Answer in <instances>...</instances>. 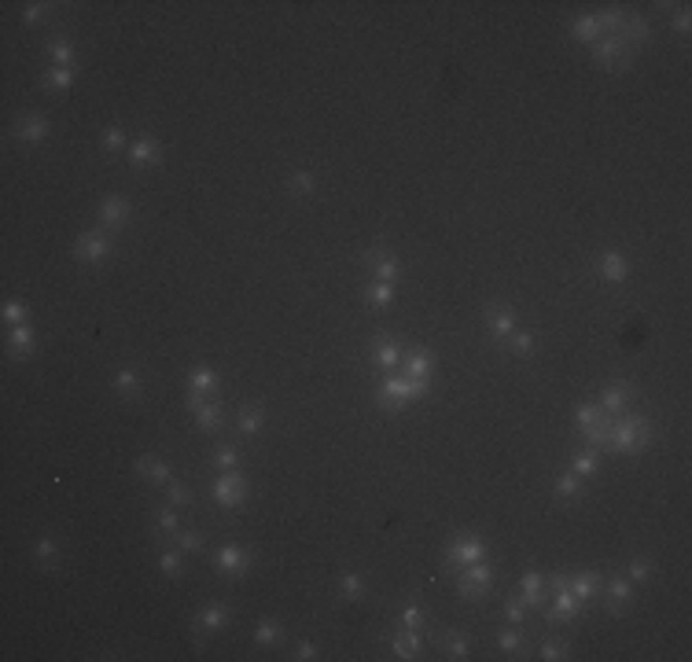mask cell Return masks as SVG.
<instances>
[{
	"label": "cell",
	"instance_id": "cell-4",
	"mask_svg": "<svg viewBox=\"0 0 692 662\" xmlns=\"http://www.w3.org/2000/svg\"><path fill=\"white\" fill-rule=\"evenodd\" d=\"M486 556V544L475 541V537H453L450 548H445V567L450 570H461L468 563H479Z\"/></svg>",
	"mask_w": 692,
	"mask_h": 662
},
{
	"label": "cell",
	"instance_id": "cell-57",
	"mask_svg": "<svg viewBox=\"0 0 692 662\" xmlns=\"http://www.w3.org/2000/svg\"><path fill=\"white\" fill-rule=\"evenodd\" d=\"M674 30H678V34H689V12H681V15L674 19Z\"/></svg>",
	"mask_w": 692,
	"mask_h": 662
},
{
	"label": "cell",
	"instance_id": "cell-15",
	"mask_svg": "<svg viewBox=\"0 0 692 662\" xmlns=\"http://www.w3.org/2000/svg\"><path fill=\"white\" fill-rule=\"evenodd\" d=\"M486 324L497 339H508L516 331V317H512V309H486Z\"/></svg>",
	"mask_w": 692,
	"mask_h": 662
},
{
	"label": "cell",
	"instance_id": "cell-50",
	"mask_svg": "<svg viewBox=\"0 0 692 662\" xmlns=\"http://www.w3.org/2000/svg\"><path fill=\"white\" fill-rule=\"evenodd\" d=\"M541 659H549V662L567 659V648H563V644H545V648H541Z\"/></svg>",
	"mask_w": 692,
	"mask_h": 662
},
{
	"label": "cell",
	"instance_id": "cell-22",
	"mask_svg": "<svg viewBox=\"0 0 692 662\" xmlns=\"http://www.w3.org/2000/svg\"><path fill=\"white\" fill-rule=\"evenodd\" d=\"M600 276H604V280H611V284H622L626 280V261L615 250H608L600 258Z\"/></svg>",
	"mask_w": 692,
	"mask_h": 662
},
{
	"label": "cell",
	"instance_id": "cell-51",
	"mask_svg": "<svg viewBox=\"0 0 692 662\" xmlns=\"http://www.w3.org/2000/svg\"><path fill=\"white\" fill-rule=\"evenodd\" d=\"M519 644H523V637H519L516 629H508V633H501V651H516Z\"/></svg>",
	"mask_w": 692,
	"mask_h": 662
},
{
	"label": "cell",
	"instance_id": "cell-13",
	"mask_svg": "<svg viewBox=\"0 0 692 662\" xmlns=\"http://www.w3.org/2000/svg\"><path fill=\"white\" fill-rule=\"evenodd\" d=\"M615 37H619L622 45L633 52L637 45H648V23H644V19H626V23H622V30H619Z\"/></svg>",
	"mask_w": 692,
	"mask_h": 662
},
{
	"label": "cell",
	"instance_id": "cell-21",
	"mask_svg": "<svg viewBox=\"0 0 692 662\" xmlns=\"http://www.w3.org/2000/svg\"><path fill=\"white\" fill-rule=\"evenodd\" d=\"M567 585H571V592L578 596V600L585 604L593 592H597V585H600V574L597 570H589V574H578V578H567Z\"/></svg>",
	"mask_w": 692,
	"mask_h": 662
},
{
	"label": "cell",
	"instance_id": "cell-33",
	"mask_svg": "<svg viewBox=\"0 0 692 662\" xmlns=\"http://www.w3.org/2000/svg\"><path fill=\"white\" fill-rule=\"evenodd\" d=\"M48 56H52V63H56V67H70L74 48L67 45V41H52V45H48Z\"/></svg>",
	"mask_w": 692,
	"mask_h": 662
},
{
	"label": "cell",
	"instance_id": "cell-55",
	"mask_svg": "<svg viewBox=\"0 0 692 662\" xmlns=\"http://www.w3.org/2000/svg\"><path fill=\"white\" fill-rule=\"evenodd\" d=\"M23 19H26V23H41V19H45V4H30L26 12H23Z\"/></svg>",
	"mask_w": 692,
	"mask_h": 662
},
{
	"label": "cell",
	"instance_id": "cell-14",
	"mask_svg": "<svg viewBox=\"0 0 692 662\" xmlns=\"http://www.w3.org/2000/svg\"><path fill=\"white\" fill-rule=\"evenodd\" d=\"M129 162L133 166H155V162H162V147H158L155 140H136V144H129Z\"/></svg>",
	"mask_w": 692,
	"mask_h": 662
},
{
	"label": "cell",
	"instance_id": "cell-10",
	"mask_svg": "<svg viewBox=\"0 0 692 662\" xmlns=\"http://www.w3.org/2000/svg\"><path fill=\"white\" fill-rule=\"evenodd\" d=\"M74 254H78L81 261H100V258H107V254H111V236H107L103 228H100V232H89V236L78 239Z\"/></svg>",
	"mask_w": 692,
	"mask_h": 662
},
{
	"label": "cell",
	"instance_id": "cell-44",
	"mask_svg": "<svg viewBox=\"0 0 692 662\" xmlns=\"http://www.w3.org/2000/svg\"><path fill=\"white\" fill-rule=\"evenodd\" d=\"M420 622H423L420 607H406V611H401V629H420Z\"/></svg>",
	"mask_w": 692,
	"mask_h": 662
},
{
	"label": "cell",
	"instance_id": "cell-43",
	"mask_svg": "<svg viewBox=\"0 0 692 662\" xmlns=\"http://www.w3.org/2000/svg\"><path fill=\"white\" fill-rule=\"evenodd\" d=\"M508 343H512L516 354H530V346H534V335H530V331H512V335H508Z\"/></svg>",
	"mask_w": 692,
	"mask_h": 662
},
{
	"label": "cell",
	"instance_id": "cell-5",
	"mask_svg": "<svg viewBox=\"0 0 692 662\" xmlns=\"http://www.w3.org/2000/svg\"><path fill=\"white\" fill-rule=\"evenodd\" d=\"M490 581H494V570H490L486 563L479 559V563H468V567H464L461 581H457V589H461V596H468V600H479V596H486Z\"/></svg>",
	"mask_w": 692,
	"mask_h": 662
},
{
	"label": "cell",
	"instance_id": "cell-54",
	"mask_svg": "<svg viewBox=\"0 0 692 662\" xmlns=\"http://www.w3.org/2000/svg\"><path fill=\"white\" fill-rule=\"evenodd\" d=\"M508 622H523V600H508Z\"/></svg>",
	"mask_w": 692,
	"mask_h": 662
},
{
	"label": "cell",
	"instance_id": "cell-7",
	"mask_svg": "<svg viewBox=\"0 0 692 662\" xmlns=\"http://www.w3.org/2000/svg\"><path fill=\"white\" fill-rule=\"evenodd\" d=\"M593 56H597V63H604L608 70H626L633 59V52L622 45L619 37H600L597 45H593Z\"/></svg>",
	"mask_w": 692,
	"mask_h": 662
},
{
	"label": "cell",
	"instance_id": "cell-11",
	"mask_svg": "<svg viewBox=\"0 0 692 662\" xmlns=\"http://www.w3.org/2000/svg\"><path fill=\"white\" fill-rule=\"evenodd\" d=\"M125 221H129V202H125V199L114 195V199H103L100 202V225L103 228L114 232V228H122Z\"/></svg>",
	"mask_w": 692,
	"mask_h": 662
},
{
	"label": "cell",
	"instance_id": "cell-46",
	"mask_svg": "<svg viewBox=\"0 0 692 662\" xmlns=\"http://www.w3.org/2000/svg\"><path fill=\"white\" fill-rule=\"evenodd\" d=\"M100 144H103V147H107V151H118V147L125 144V136H122L118 129H107V133H103V136H100Z\"/></svg>",
	"mask_w": 692,
	"mask_h": 662
},
{
	"label": "cell",
	"instance_id": "cell-6",
	"mask_svg": "<svg viewBox=\"0 0 692 662\" xmlns=\"http://www.w3.org/2000/svg\"><path fill=\"white\" fill-rule=\"evenodd\" d=\"M214 500L221 508H240L243 500H247V478L236 475V471H225L214 482Z\"/></svg>",
	"mask_w": 692,
	"mask_h": 662
},
{
	"label": "cell",
	"instance_id": "cell-1",
	"mask_svg": "<svg viewBox=\"0 0 692 662\" xmlns=\"http://www.w3.org/2000/svg\"><path fill=\"white\" fill-rule=\"evenodd\" d=\"M648 445V420L644 416H622V420L611 423V445L608 449L619 453H637Z\"/></svg>",
	"mask_w": 692,
	"mask_h": 662
},
{
	"label": "cell",
	"instance_id": "cell-52",
	"mask_svg": "<svg viewBox=\"0 0 692 662\" xmlns=\"http://www.w3.org/2000/svg\"><path fill=\"white\" fill-rule=\"evenodd\" d=\"M188 497H191L188 486H177V482L169 486V504H188Z\"/></svg>",
	"mask_w": 692,
	"mask_h": 662
},
{
	"label": "cell",
	"instance_id": "cell-40",
	"mask_svg": "<svg viewBox=\"0 0 692 662\" xmlns=\"http://www.w3.org/2000/svg\"><path fill=\"white\" fill-rule=\"evenodd\" d=\"M287 191H295V195H310L313 191V173H295L291 180H287Z\"/></svg>",
	"mask_w": 692,
	"mask_h": 662
},
{
	"label": "cell",
	"instance_id": "cell-2",
	"mask_svg": "<svg viewBox=\"0 0 692 662\" xmlns=\"http://www.w3.org/2000/svg\"><path fill=\"white\" fill-rule=\"evenodd\" d=\"M428 394V383H420V379H409V376H390L387 383L379 387V405L383 409H401L406 401H417V398H423Z\"/></svg>",
	"mask_w": 692,
	"mask_h": 662
},
{
	"label": "cell",
	"instance_id": "cell-48",
	"mask_svg": "<svg viewBox=\"0 0 692 662\" xmlns=\"http://www.w3.org/2000/svg\"><path fill=\"white\" fill-rule=\"evenodd\" d=\"M648 574H652V563H648V559H633V563H630V578H633V581H644Z\"/></svg>",
	"mask_w": 692,
	"mask_h": 662
},
{
	"label": "cell",
	"instance_id": "cell-41",
	"mask_svg": "<svg viewBox=\"0 0 692 662\" xmlns=\"http://www.w3.org/2000/svg\"><path fill=\"white\" fill-rule=\"evenodd\" d=\"M56 556H59L56 541H52V537H41V541H37V559L48 567V563H56Z\"/></svg>",
	"mask_w": 692,
	"mask_h": 662
},
{
	"label": "cell",
	"instance_id": "cell-20",
	"mask_svg": "<svg viewBox=\"0 0 692 662\" xmlns=\"http://www.w3.org/2000/svg\"><path fill=\"white\" fill-rule=\"evenodd\" d=\"M626 394H630L626 383H611V387L604 390V398H600V409L608 412V416H619V409L626 405Z\"/></svg>",
	"mask_w": 692,
	"mask_h": 662
},
{
	"label": "cell",
	"instance_id": "cell-32",
	"mask_svg": "<svg viewBox=\"0 0 692 662\" xmlns=\"http://www.w3.org/2000/svg\"><path fill=\"white\" fill-rule=\"evenodd\" d=\"M70 81H74V70H70V67H52V70L45 74V85H48V89H67Z\"/></svg>",
	"mask_w": 692,
	"mask_h": 662
},
{
	"label": "cell",
	"instance_id": "cell-34",
	"mask_svg": "<svg viewBox=\"0 0 692 662\" xmlns=\"http://www.w3.org/2000/svg\"><path fill=\"white\" fill-rule=\"evenodd\" d=\"M361 578L357 574H343V581H339V592H343V600H361Z\"/></svg>",
	"mask_w": 692,
	"mask_h": 662
},
{
	"label": "cell",
	"instance_id": "cell-27",
	"mask_svg": "<svg viewBox=\"0 0 692 662\" xmlns=\"http://www.w3.org/2000/svg\"><path fill=\"white\" fill-rule=\"evenodd\" d=\"M608 604H611V611H622V607L630 604V581L615 578V581L608 585Z\"/></svg>",
	"mask_w": 692,
	"mask_h": 662
},
{
	"label": "cell",
	"instance_id": "cell-37",
	"mask_svg": "<svg viewBox=\"0 0 692 662\" xmlns=\"http://www.w3.org/2000/svg\"><path fill=\"white\" fill-rule=\"evenodd\" d=\"M203 530H185V533H180V537H177V544H180V552H199V548H203Z\"/></svg>",
	"mask_w": 692,
	"mask_h": 662
},
{
	"label": "cell",
	"instance_id": "cell-56",
	"mask_svg": "<svg viewBox=\"0 0 692 662\" xmlns=\"http://www.w3.org/2000/svg\"><path fill=\"white\" fill-rule=\"evenodd\" d=\"M317 655V648L310 644V640H302V644H299V655H295V659H313Z\"/></svg>",
	"mask_w": 692,
	"mask_h": 662
},
{
	"label": "cell",
	"instance_id": "cell-35",
	"mask_svg": "<svg viewBox=\"0 0 692 662\" xmlns=\"http://www.w3.org/2000/svg\"><path fill=\"white\" fill-rule=\"evenodd\" d=\"M401 361V350L394 346V343H383L379 350H376V365H383V368H394Z\"/></svg>",
	"mask_w": 692,
	"mask_h": 662
},
{
	"label": "cell",
	"instance_id": "cell-38",
	"mask_svg": "<svg viewBox=\"0 0 692 662\" xmlns=\"http://www.w3.org/2000/svg\"><path fill=\"white\" fill-rule=\"evenodd\" d=\"M158 567H162L166 578H180V574H185V567H180V556H177V552H162Z\"/></svg>",
	"mask_w": 692,
	"mask_h": 662
},
{
	"label": "cell",
	"instance_id": "cell-36",
	"mask_svg": "<svg viewBox=\"0 0 692 662\" xmlns=\"http://www.w3.org/2000/svg\"><path fill=\"white\" fill-rule=\"evenodd\" d=\"M593 471H597V453H578V456H574V475H578V478H585V475H593Z\"/></svg>",
	"mask_w": 692,
	"mask_h": 662
},
{
	"label": "cell",
	"instance_id": "cell-53",
	"mask_svg": "<svg viewBox=\"0 0 692 662\" xmlns=\"http://www.w3.org/2000/svg\"><path fill=\"white\" fill-rule=\"evenodd\" d=\"M158 530H169V533L177 530V515H174V511H158Z\"/></svg>",
	"mask_w": 692,
	"mask_h": 662
},
{
	"label": "cell",
	"instance_id": "cell-30",
	"mask_svg": "<svg viewBox=\"0 0 692 662\" xmlns=\"http://www.w3.org/2000/svg\"><path fill=\"white\" fill-rule=\"evenodd\" d=\"M365 298H368V306H390L394 287H390V284H383V280H376V284H368V287H365Z\"/></svg>",
	"mask_w": 692,
	"mask_h": 662
},
{
	"label": "cell",
	"instance_id": "cell-3",
	"mask_svg": "<svg viewBox=\"0 0 692 662\" xmlns=\"http://www.w3.org/2000/svg\"><path fill=\"white\" fill-rule=\"evenodd\" d=\"M552 592H556V596H552V607H549L552 622H567V618H574V615L582 611V600L571 592L567 574H556V578H552Z\"/></svg>",
	"mask_w": 692,
	"mask_h": 662
},
{
	"label": "cell",
	"instance_id": "cell-26",
	"mask_svg": "<svg viewBox=\"0 0 692 662\" xmlns=\"http://www.w3.org/2000/svg\"><path fill=\"white\" fill-rule=\"evenodd\" d=\"M218 387V376L214 372H207V368H196L188 376V394H207V390H214Z\"/></svg>",
	"mask_w": 692,
	"mask_h": 662
},
{
	"label": "cell",
	"instance_id": "cell-23",
	"mask_svg": "<svg viewBox=\"0 0 692 662\" xmlns=\"http://www.w3.org/2000/svg\"><path fill=\"white\" fill-rule=\"evenodd\" d=\"M136 475L151 478V482H166V478H169V464L155 460V456H144V460H136Z\"/></svg>",
	"mask_w": 692,
	"mask_h": 662
},
{
	"label": "cell",
	"instance_id": "cell-25",
	"mask_svg": "<svg viewBox=\"0 0 692 662\" xmlns=\"http://www.w3.org/2000/svg\"><path fill=\"white\" fill-rule=\"evenodd\" d=\"M417 651H420V637H417V629H406V633L394 640V655H398V659H417Z\"/></svg>",
	"mask_w": 692,
	"mask_h": 662
},
{
	"label": "cell",
	"instance_id": "cell-19",
	"mask_svg": "<svg viewBox=\"0 0 692 662\" xmlns=\"http://www.w3.org/2000/svg\"><path fill=\"white\" fill-rule=\"evenodd\" d=\"M229 622V607H207L203 618H199V644H203V633H214V629H221Z\"/></svg>",
	"mask_w": 692,
	"mask_h": 662
},
{
	"label": "cell",
	"instance_id": "cell-18",
	"mask_svg": "<svg viewBox=\"0 0 692 662\" xmlns=\"http://www.w3.org/2000/svg\"><path fill=\"white\" fill-rule=\"evenodd\" d=\"M8 343H12V354H30L34 350V328L30 324H12V331H8Z\"/></svg>",
	"mask_w": 692,
	"mask_h": 662
},
{
	"label": "cell",
	"instance_id": "cell-24",
	"mask_svg": "<svg viewBox=\"0 0 692 662\" xmlns=\"http://www.w3.org/2000/svg\"><path fill=\"white\" fill-rule=\"evenodd\" d=\"M571 34L578 37V41H597L604 37V30H600V23H597V15H585V19H574V26H571Z\"/></svg>",
	"mask_w": 692,
	"mask_h": 662
},
{
	"label": "cell",
	"instance_id": "cell-29",
	"mask_svg": "<svg viewBox=\"0 0 692 662\" xmlns=\"http://www.w3.org/2000/svg\"><path fill=\"white\" fill-rule=\"evenodd\" d=\"M519 600L530 604V607H538L541 600H545V596H541V574H534V570L527 574L523 578V596H519Z\"/></svg>",
	"mask_w": 692,
	"mask_h": 662
},
{
	"label": "cell",
	"instance_id": "cell-28",
	"mask_svg": "<svg viewBox=\"0 0 692 662\" xmlns=\"http://www.w3.org/2000/svg\"><path fill=\"white\" fill-rule=\"evenodd\" d=\"M114 390L125 394V398H140V376L136 372H118L114 376Z\"/></svg>",
	"mask_w": 692,
	"mask_h": 662
},
{
	"label": "cell",
	"instance_id": "cell-47",
	"mask_svg": "<svg viewBox=\"0 0 692 662\" xmlns=\"http://www.w3.org/2000/svg\"><path fill=\"white\" fill-rule=\"evenodd\" d=\"M4 317L12 320V324H23V320H26V306L23 302H8L4 306Z\"/></svg>",
	"mask_w": 692,
	"mask_h": 662
},
{
	"label": "cell",
	"instance_id": "cell-42",
	"mask_svg": "<svg viewBox=\"0 0 692 662\" xmlns=\"http://www.w3.org/2000/svg\"><path fill=\"white\" fill-rule=\"evenodd\" d=\"M254 640H258V644H273V640H280V626H276V622H262L258 629H254Z\"/></svg>",
	"mask_w": 692,
	"mask_h": 662
},
{
	"label": "cell",
	"instance_id": "cell-31",
	"mask_svg": "<svg viewBox=\"0 0 692 662\" xmlns=\"http://www.w3.org/2000/svg\"><path fill=\"white\" fill-rule=\"evenodd\" d=\"M262 420H265L262 409H243V412H240V431H243V434H258V431H262Z\"/></svg>",
	"mask_w": 692,
	"mask_h": 662
},
{
	"label": "cell",
	"instance_id": "cell-12",
	"mask_svg": "<svg viewBox=\"0 0 692 662\" xmlns=\"http://www.w3.org/2000/svg\"><path fill=\"white\" fill-rule=\"evenodd\" d=\"M365 261L372 265V273H376V280H383V284H394L398 280V258H390V254H383V250H368L365 254Z\"/></svg>",
	"mask_w": 692,
	"mask_h": 662
},
{
	"label": "cell",
	"instance_id": "cell-45",
	"mask_svg": "<svg viewBox=\"0 0 692 662\" xmlns=\"http://www.w3.org/2000/svg\"><path fill=\"white\" fill-rule=\"evenodd\" d=\"M450 659H468V640L450 633Z\"/></svg>",
	"mask_w": 692,
	"mask_h": 662
},
{
	"label": "cell",
	"instance_id": "cell-9",
	"mask_svg": "<svg viewBox=\"0 0 692 662\" xmlns=\"http://www.w3.org/2000/svg\"><path fill=\"white\" fill-rule=\"evenodd\" d=\"M188 409L203 431H218L221 427V405L218 401H203V394H188Z\"/></svg>",
	"mask_w": 692,
	"mask_h": 662
},
{
	"label": "cell",
	"instance_id": "cell-8",
	"mask_svg": "<svg viewBox=\"0 0 692 662\" xmlns=\"http://www.w3.org/2000/svg\"><path fill=\"white\" fill-rule=\"evenodd\" d=\"M251 570V552L240 548V544H225L218 552V574H229V578H243Z\"/></svg>",
	"mask_w": 692,
	"mask_h": 662
},
{
	"label": "cell",
	"instance_id": "cell-17",
	"mask_svg": "<svg viewBox=\"0 0 692 662\" xmlns=\"http://www.w3.org/2000/svg\"><path fill=\"white\" fill-rule=\"evenodd\" d=\"M15 136L19 140H45L48 136V122L41 118V114H30V118H23L15 125Z\"/></svg>",
	"mask_w": 692,
	"mask_h": 662
},
{
	"label": "cell",
	"instance_id": "cell-16",
	"mask_svg": "<svg viewBox=\"0 0 692 662\" xmlns=\"http://www.w3.org/2000/svg\"><path fill=\"white\" fill-rule=\"evenodd\" d=\"M406 376L428 383V376H431V354L428 350H412V354L406 357Z\"/></svg>",
	"mask_w": 692,
	"mask_h": 662
},
{
	"label": "cell",
	"instance_id": "cell-39",
	"mask_svg": "<svg viewBox=\"0 0 692 662\" xmlns=\"http://www.w3.org/2000/svg\"><path fill=\"white\" fill-rule=\"evenodd\" d=\"M578 489H582V478L574 475V471H571V475H560V478H556V493H560V497H574V493H578Z\"/></svg>",
	"mask_w": 692,
	"mask_h": 662
},
{
	"label": "cell",
	"instance_id": "cell-49",
	"mask_svg": "<svg viewBox=\"0 0 692 662\" xmlns=\"http://www.w3.org/2000/svg\"><path fill=\"white\" fill-rule=\"evenodd\" d=\"M218 464L232 471V467H236V449H232V445H221V449H218Z\"/></svg>",
	"mask_w": 692,
	"mask_h": 662
}]
</instances>
